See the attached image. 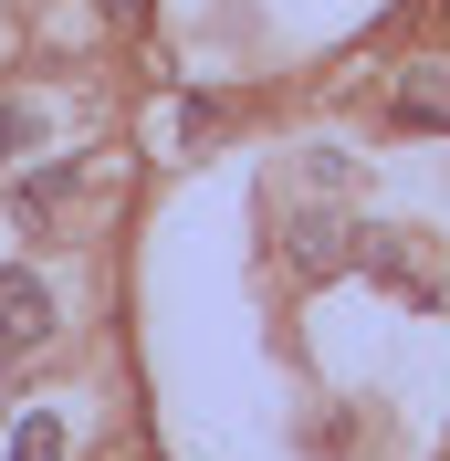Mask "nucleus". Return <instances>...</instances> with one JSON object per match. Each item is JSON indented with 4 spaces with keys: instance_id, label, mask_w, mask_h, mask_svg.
<instances>
[{
    "instance_id": "nucleus-1",
    "label": "nucleus",
    "mask_w": 450,
    "mask_h": 461,
    "mask_svg": "<svg viewBox=\"0 0 450 461\" xmlns=\"http://www.w3.org/2000/svg\"><path fill=\"white\" fill-rule=\"evenodd\" d=\"M32 346H53V284H42L32 262H11V273H0V367L32 357Z\"/></svg>"
},
{
    "instance_id": "nucleus-2",
    "label": "nucleus",
    "mask_w": 450,
    "mask_h": 461,
    "mask_svg": "<svg viewBox=\"0 0 450 461\" xmlns=\"http://www.w3.org/2000/svg\"><path fill=\"white\" fill-rule=\"evenodd\" d=\"M398 115L409 126H450V63H409L398 74Z\"/></svg>"
},
{
    "instance_id": "nucleus-3",
    "label": "nucleus",
    "mask_w": 450,
    "mask_h": 461,
    "mask_svg": "<svg viewBox=\"0 0 450 461\" xmlns=\"http://www.w3.org/2000/svg\"><path fill=\"white\" fill-rule=\"evenodd\" d=\"M11 461H63V420L53 409H32L22 430H11Z\"/></svg>"
},
{
    "instance_id": "nucleus-4",
    "label": "nucleus",
    "mask_w": 450,
    "mask_h": 461,
    "mask_svg": "<svg viewBox=\"0 0 450 461\" xmlns=\"http://www.w3.org/2000/svg\"><path fill=\"white\" fill-rule=\"evenodd\" d=\"M293 241H304V273H325V262H336V221H293Z\"/></svg>"
},
{
    "instance_id": "nucleus-5",
    "label": "nucleus",
    "mask_w": 450,
    "mask_h": 461,
    "mask_svg": "<svg viewBox=\"0 0 450 461\" xmlns=\"http://www.w3.org/2000/svg\"><path fill=\"white\" fill-rule=\"evenodd\" d=\"M22 137H32V115L11 105V95H0V158H11V147H22Z\"/></svg>"
},
{
    "instance_id": "nucleus-6",
    "label": "nucleus",
    "mask_w": 450,
    "mask_h": 461,
    "mask_svg": "<svg viewBox=\"0 0 450 461\" xmlns=\"http://www.w3.org/2000/svg\"><path fill=\"white\" fill-rule=\"evenodd\" d=\"M105 22H147V0H105Z\"/></svg>"
}]
</instances>
